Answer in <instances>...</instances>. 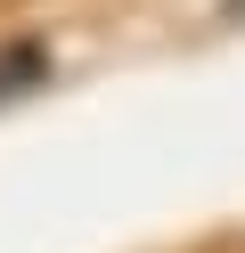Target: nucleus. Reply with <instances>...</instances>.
Masks as SVG:
<instances>
[{"label":"nucleus","mask_w":245,"mask_h":253,"mask_svg":"<svg viewBox=\"0 0 245 253\" xmlns=\"http://www.w3.org/2000/svg\"><path fill=\"white\" fill-rule=\"evenodd\" d=\"M41 82H49V49H41V41H8V49H0V106H16L25 90H41Z\"/></svg>","instance_id":"f257e3e1"},{"label":"nucleus","mask_w":245,"mask_h":253,"mask_svg":"<svg viewBox=\"0 0 245 253\" xmlns=\"http://www.w3.org/2000/svg\"><path fill=\"white\" fill-rule=\"evenodd\" d=\"M221 17H229V25H245V0H221Z\"/></svg>","instance_id":"f03ea898"}]
</instances>
